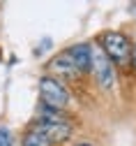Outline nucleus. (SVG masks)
<instances>
[{
	"instance_id": "nucleus-1",
	"label": "nucleus",
	"mask_w": 136,
	"mask_h": 146,
	"mask_svg": "<svg viewBox=\"0 0 136 146\" xmlns=\"http://www.w3.org/2000/svg\"><path fill=\"white\" fill-rule=\"evenodd\" d=\"M35 130H39V132H44L51 141H62V139H67L69 137V132H72V127H69V123H65L58 114H53V111H46L42 118H37V123H35Z\"/></svg>"
},
{
	"instance_id": "nucleus-2",
	"label": "nucleus",
	"mask_w": 136,
	"mask_h": 146,
	"mask_svg": "<svg viewBox=\"0 0 136 146\" xmlns=\"http://www.w3.org/2000/svg\"><path fill=\"white\" fill-rule=\"evenodd\" d=\"M39 93H42L44 104L51 107V109H60V107H65L67 100H69L67 88H65L60 81L51 79V77H44V79L39 81Z\"/></svg>"
},
{
	"instance_id": "nucleus-3",
	"label": "nucleus",
	"mask_w": 136,
	"mask_h": 146,
	"mask_svg": "<svg viewBox=\"0 0 136 146\" xmlns=\"http://www.w3.org/2000/svg\"><path fill=\"white\" fill-rule=\"evenodd\" d=\"M102 42H104V53H106L111 60H115V63H125V60H129L131 44L127 42L125 35H120V33H104Z\"/></svg>"
},
{
	"instance_id": "nucleus-4",
	"label": "nucleus",
	"mask_w": 136,
	"mask_h": 146,
	"mask_svg": "<svg viewBox=\"0 0 136 146\" xmlns=\"http://www.w3.org/2000/svg\"><path fill=\"white\" fill-rule=\"evenodd\" d=\"M92 70L97 74V81L102 86H111L113 84V70H111V63L106 58V53L99 51V49H92Z\"/></svg>"
},
{
	"instance_id": "nucleus-5",
	"label": "nucleus",
	"mask_w": 136,
	"mask_h": 146,
	"mask_svg": "<svg viewBox=\"0 0 136 146\" xmlns=\"http://www.w3.org/2000/svg\"><path fill=\"white\" fill-rule=\"evenodd\" d=\"M69 56L74 58L79 72L92 67V49H90L88 44H76V46H72V49H69Z\"/></svg>"
},
{
	"instance_id": "nucleus-6",
	"label": "nucleus",
	"mask_w": 136,
	"mask_h": 146,
	"mask_svg": "<svg viewBox=\"0 0 136 146\" xmlns=\"http://www.w3.org/2000/svg\"><path fill=\"white\" fill-rule=\"evenodd\" d=\"M53 70H55V72H60V74H65V77H74V74H79V67H76L74 58L69 56V51H65V53H60V56H55V58H53Z\"/></svg>"
},
{
	"instance_id": "nucleus-7",
	"label": "nucleus",
	"mask_w": 136,
	"mask_h": 146,
	"mask_svg": "<svg viewBox=\"0 0 136 146\" xmlns=\"http://www.w3.org/2000/svg\"><path fill=\"white\" fill-rule=\"evenodd\" d=\"M23 146H51V139L44 132H39V130H32L30 135H26Z\"/></svg>"
},
{
	"instance_id": "nucleus-8",
	"label": "nucleus",
	"mask_w": 136,
	"mask_h": 146,
	"mask_svg": "<svg viewBox=\"0 0 136 146\" xmlns=\"http://www.w3.org/2000/svg\"><path fill=\"white\" fill-rule=\"evenodd\" d=\"M14 139H12V132L7 127H0V146H12Z\"/></svg>"
},
{
	"instance_id": "nucleus-9",
	"label": "nucleus",
	"mask_w": 136,
	"mask_h": 146,
	"mask_svg": "<svg viewBox=\"0 0 136 146\" xmlns=\"http://www.w3.org/2000/svg\"><path fill=\"white\" fill-rule=\"evenodd\" d=\"M131 60H134V65H136V49H134V53H131Z\"/></svg>"
},
{
	"instance_id": "nucleus-10",
	"label": "nucleus",
	"mask_w": 136,
	"mask_h": 146,
	"mask_svg": "<svg viewBox=\"0 0 136 146\" xmlns=\"http://www.w3.org/2000/svg\"><path fill=\"white\" fill-rule=\"evenodd\" d=\"M76 146H90V144H76Z\"/></svg>"
}]
</instances>
